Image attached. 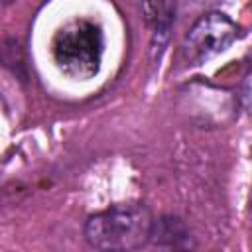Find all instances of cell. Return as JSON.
I'll list each match as a JSON object with an SVG mask.
<instances>
[{
  "label": "cell",
  "instance_id": "5",
  "mask_svg": "<svg viewBox=\"0 0 252 252\" xmlns=\"http://www.w3.org/2000/svg\"><path fill=\"white\" fill-rule=\"evenodd\" d=\"M238 100H240L242 110L252 116V59L246 67V73L242 75L240 89H238Z\"/></svg>",
  "mask_w": 252,
  "mask_h": 252
},
{
  "label": "cell",
  "instance_id": "2",
  "mask_svg": "<svg viewBox=\"0 0 252 252\" xmlns=\"http://www.w3.org/2000/svg\"><path fill=\"white\" fill-rule=\"evenodd\" d=\"M102 49V30L89 20H73L65 24L51 41V55L57 69L77 81L91 79L98 73Z\"/></svg>",
  "mask_w": 252,
  "mask_h": 252
},
{
  "label": "cell",
  "instance_id": "4",
  "mask_svg": "<svg viewBox=\"0 0 252 252\" xmlns=\"http://www.w3.org/2000/svg\"><path fill=\"white\" fill-rule=\"evenodd\" d=\"M140 12L154 37H167L175 20V0H140Z\"/></svg>",
  "mask_w": 252,
  "mask_h": 252
},
{
  "label": "cell",
  "instance_id": "6",
  "mask_svg": "<svg viewBox=\"0 0 252 252\" xmlns=\"http://www.w3.org/2000/svg\"><path fill=\"white\" fill-rule=\"evenodd\" d=\"M10 2H14V0H4V4H10Z\"/></svg>",
  "mask_w": 252,
  "mask_h": 252
},
{
  "label": "cell",
  "instance_id": "1",
  "mask_svg": "<svg viewBox=\"0 0 252 252\" xmlns=\"http://www.w3.org/2000/svg\"><path fill=\"white\" fill-rule=\"evenodd\" d=\"M154 224L146 205H114L87 219L85 240L96 250H138L152 240Z\"/></svg>",
  "mask_w": 252,
  "mask_h": 252
},
{
  "label": "cell",
  "instance_id": "3",
  "mask_svg": "<svg viewBox=\"0 0 252 252\" xmlns=\"http://www.w3.org/2000/svg\"><path fill=\"white\" fill-rule=\"evenodd\" d=\"M238 35V26L222 12H207L193 22L181 41L185 65H201L222 53Z\"/></svg>",
  "mask_w": 252,
  "mask_h": 252
}]
</instances>
